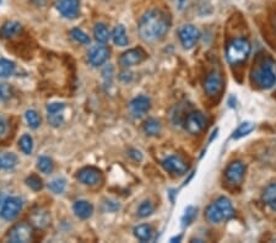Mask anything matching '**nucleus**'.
<instances>
[{"label":"nucleus","instance_id":"nucleus-5","mask_svg":"<svg viewBox=\"0 0 276 243\" xmlns=\"http://www.w3.org/2000/svg\"><path fill=\"white\" fill-rule=\"evenodd\" d=\"M22 206H24V203H22V200L19 196H10V198L5 199L1 214L0 215H1V217L4 220L12 221V220L16 219L19 216V214L21 213Z\"/></svg>","mask_w":276,"mask_h":243},{"label":"nucleus","instance_id":"nucleus-45","mask_svg":"<svg viewBox=\"0 0 276 243\" xmlns=\"http://www.w3.org/2000/svg\"><path fill=\"white\" fill-rule=\"evenodd\" d=\"M1 2H2V0H0V4H1Z\"/></svg>","mask_w":276,"mask_h":243},{"label":"nucleus","instance_id":"nucleus-23","mask_svg":"<svg viewBox=\"0 0 276 243\" xmlns=\"http://www.w3.org/2000/svg\"><path fill=\"white\" fill-rule=\"evenodd\" d=\"M142 129H144L145 134L149 135V137H156V135L160 134L161 124L157 119L149 118L142 125Z\"/></svg>","mask_w":276,"mask_h":243},{"label":"nucleus","instance_id":"nucleus-40","mask_svg":"<svg viewBox=\"0 0 276 243\" xmlns=\"http://www.w3.org/2000/svg\"><path fill=\"white\" fill-rule=\"evenodd\" d=\"M7 132V123L4 119V117L0 116V138L4 137Z\"/></svg>","mask_w":276,"mask_h":243},{"label":"nucleus","instance_id":"nucleus-37","mask_svg":"<svg viewBox=\"0 0 276 243\" xmlns=\"http://www.w3.org/2000/svg\"><path fill=\"white\" fill-rule=\"evenodd\" d=\"M195 216H196V210L193 208V206H189V208H186L185 214H184V216L182 219L184 226H188L190 222H193L194 217H195Z\"/></svg>","mask_w":276,"mask_h":243},{"label":"nucleus","instance_id":"nucleus-11","mask_svg":"<svg viewBox=\"0 0 276 243\" xmlns=\"http://www.w3.org/2000/svg\"><path fill=\"white\" fill-rule=\"evenodd\" d=\"M145 58H146V54H145V52L141 48H133V49L123 53L121 58H119V63L125 68H130V66L140 64Z\"/></svg>","mask_w":276,"mask_h":243},{"label":"nucleus","instance_id":"nucleus-19","mask_svg":"<svg viewBox=\"0 0 276 243\" xmlns=\"http://www.w3.org/2000/svg\"><path fill=\"white\" fill-rule=\"evenodd\" d=\"M19 163V157L12 152H0V171L15 168Z\"/></svg>","mask_w":276,"mask_h":243},{"label":"nucleus","instance_id":"nucleus-39","mask_svg":"<svg viewBox=\"0 0 276 243\" xmlns=\"http://www.w3.org/2000/svg\"><path fill=\"white\" fill-rule=\"evenodd\" d=\"M64 111V104L63 103H50L47 106V112L48 114H55V113H63Z\"/></svg>","mask_w":276,"mask_h":243},{"label":"nucleus","instance_id":"nucleus-1","mask_svg":"<svg viewBox=\"0 0 276 243\" xmlns=\"http://www.w3.org/2000/svg\"><path fill=\"white\" fill-rule=\"evenodd\" d=\"M171 20L166 12L160 9L147 10L139 21V35L145 42H156L162 40L168 32Z\"/></svg>","mask_w":276,"mask_h":243},{"label":"nucleus","instance_id":"nucleus-26","mask_svg":"<svg viewBox=\"0 0 276 243\" xmlns=\"http://www.w3.org/2000/svg\"><path fill=\"white\" fill-rule=\"evenodd\" d=\"M15 63L9 59H0V78H9L15 73Z\"/></svg>","mask_w":276,"mask_h":243},{"label":"nucleus","instance_id":"nucleus-34","mask_svg":"<svg viewBox=\"0 0 276 243\" xmlns=\"http://www.w3.org/2000/svg\"><path fill=\"white\" fill-rule=\"evenodd\" d=\"M26 184L30 187L31 189H32V191H35V192L41 191V189L43 188L42 180H41V178L36 175H31L30 177H27Z\"/></svg>","mask_w":276,"mask_h":243},{"label":"nucleus","instance_id":"nucleus-2","mask_svg":"<svg viewBox=\"0 0 276 243\" xmlns=\"http://www.w3.org/2000/svg\"><path fill=\"white\" fill-rule=\"evenodd\" d=\"M250 45L245 38H234L226 47L227 61L232 65L242 63L250 54Z\"/></svg>","mask_w":276,"mask_h":243},{"label":"nucleus","instance_id":"nucleus-28","mask_svg":"<svg viewBox=\"0 0 276 243\" xmlns=\"http://www.w3.org/2000/svg\"><path fill=\"white\" fill-rule=\"evenodd\" d=\"M263 201L268 205H273L276 203V183H272L263 192Z\"/></svg>","mask_w":276,"mask_h":243},{"label":"nucleus","instance_id":"nucleus-4","mask_svg":"<svg viewBox=\"0 0 276 243\" xmlns=\"http://www.w3.org/2000/svg\"><path fill=\"white\" fill-rule=\"evenodd\" d=\"M33 237L32 226L27 222H20L15 225L7 234L6 240L12 243H26L30 242Z\"/></svg>","mask_w":276,"mask_h":243},{"label":"nucleus","instance_id":"nucleus-17","mask_svg":"<svg viewBox=\"0 0 276 243\" xmlns=\"http://www.w3.org/2000/svg\"><path fill=\"white\" fill-rule=\"evenodd\" d=\"M22 26L20 22L17 21H7L5 22L4 25L0 29V36L1 38H5V40H9V38L15 37V36L19 35L21 32Z\"/></svg>","mask_w":276,"mask_h":243},{"label":"nucleus","instance_id":"nucleus-41","mask_svg":"<svg viewBox=\"0 0 276 243\" xmlns=\"http://www.w3.org/2000/svg\"><path fill=\"white\" fill-rule=\"evenodd\" d=\"M104 208H106V210H108V211H116L119 209V204L109 200V201H106V203H104Z\"/></svg>","mask_w":276,"mask_h":243},{"label":"nucleus","instance_id":"nucleus-16","mask_svg":"<svg viewBox=\"0 0 276 243\" xmlns=\"http://www.w3.org/2000/svg\"><path fill=\"white\" fill-rule=\"evenodd\" d=\"M30 219L33 226H36L37 229H45V227H47L49 225L50 215L47 210L38 209V210L33 211Z\"/></svg>","mask_w":276,"mask_h":243},{"label":"nucleus","instance_id":"nucleus-27","mask_svg":"<svg viewBox=\"0 0 276 243\" xmlns=\"http://www.w3.org/2000/svg\"><path fill=\"white\" fill-rule=\"evenodd\" d=\"M37 167L45 175H49V173H52L54 165H53L52 158L47 157V156H41L37 160Z\"/></svg>","mask_w":276,"mask_h":243},{"label":"nucleus","instance_id":"nucleus-18","mask_svg":"<svg viewBox=\"0 0 276 243\" xmlns=\"http://www.w3.org/2000/svg\"><path fill=\"white\" fill-rule=\"evenodd\" d=\"M73 210L76 216L83 220H86L89 219V217H91L92 213H93V206L86 200H79L74 204Z\"/></svg>","mask_w":276,"mask_h":243},{"label":"nucleus","instance_id":"nucleus-3","mask_svg":"<svg viewBox=\"0 0 276 243\" xmlns=\"http://www.w3.org/2000/svg\"><path fill=\"white\" fill-rule=\"evenodd\" d=\"M255 83L262 89H272L276 83L274 66L272 63H263L255 73Z\"/></svg>","mask_w":276,"mask_h":243},{"label":"nucleus","instance_id":"nucleus-12","mask_svg":"<svg viewBox=\"0 0 276 243\" xmlns=\"http://www.w3.org/2000/svg\"><path fill=\"white\" fill-rule=\"evenodd\" d=\"M199 30L196 29L195 26L193 25H186V26H183L182 29L180 30V40L182 42L183 47L185 49H190L195 46L196 41L199 40Z\"/></svg>","mask_w":276,"mask_h":243},{"label":"nucleus","instance_id":"nucleus-25","mask_svg":"<svg viewBox=\"0 0 276 243\" xmlns=\"http://www.w3.org/2000/svg\"><path fill=\"white\" fill-rule=\"evenodd\" d=\"M93 35L97 42L107 43L109 40V31L104 24H97L93 29Z\"/></svg>","mask_w":276,"mask_h":243},{"label":"nucleus","instance_id":"nucleus-35","mask_svg":"<svg viewBox=\"0 0 276 243\" xmlns=\"http://www.w3.org/2000/svg\"><path fill=\"white\" fill-rule=\"evenodd\" d=\"M153 213V205L150 201H142L138 208V215L139 217H147Z\"/></svg>","mask_w":276,"mask_h":243},{"label":"nucleus","instance_id":"nucleus-43","mask_svg":"<svg viewBox=\"0 0 276 243\" xmlns=\"http://www.w3.org/2000/svg\"><path fill=\"white\" fill-rule=\"evenodd\" d=\"M4 201H5L4 196H2V195H0V214H1V210H2V205H4Z\"/></svg>","mask_w":276,"mask_h":243},{"label":"nucleus","instance_id":"nucleus-29","mask_svg":"<svg viewBox=\"0 0 276 243\" xmlns=\"http://www.w3.org/2000/svg\"><path fill=\"white\" fill-rule=\"evenodd\" d=\"M254 128H255L254 123H252V122L242 123V124L237 128L236 132L233 133L232 138H233V139H241V138H243V137H245V135L249 134L250 132H253Z\"/></svg>","mask_w":276,"mask_h":243},{"label":"nucleus","instance_id":"nucleus-44","mask_svg":"<svg viewBox=\"0 0 276 243\" xmlns=\"http://www.w3.org/2000/svg\"><path fill=\"white\" fill-rule=\"evenodd\" d=\"M181 239H182V237H181V236H178V237H175V239H172V240H171V242H175V241H181Z\"/></svg>","mask_w":276,"mask_h":243},{"label":"nucleus","instance_id":"nucleus-13","mask_svg":"<svg viewBox=\"0 0 276 243\" xmlns=\"http://www.w3.org/2000/svg\"><path fill=\"white\" fill-rule=\"evenodd\" d=\"M78 180L86 186H96L102 181V173L96 167H84L78 172Z\"/></svg>","mask_w":276,"mask_h":243},{"label":"nucleus","instance_id":"nucleus-33","mask_svg":"<svg viewBox=\"0 0 276 243\" xmlns=\"http://www.w3.org/2000/svg\"><path fill=\"white\" fill-rule=\"evenodd\" d=\"M70 36L73 37V40H75L76 42L81 43V45H90L91 40L84 31L80 29H73L70 32Z\"/></svg>","mask_w":276,"mask_h":243},{"label":"nucleus","instance_id":"nucleus-9","mask_svg":"<svg viewBox=\"0 0 276 243\" xmlns=\"http://www.w3.org/2000/svg\"><path fill=\"white\" fill-rule=\"evenodd\" d=\"M204 89L209 96H217L224 89V79H222L221 74L219 71H213L209 74L205 83H204Z\"/></svg>","mask_w":276,"mask_h":243},{"label":"nucleus","instance_id":"nucleus-20","mask_svg":"<svg viewBox=\"0 0 276 243\" xmlns=\"http://www.w3.org/2000/svg\"><path fill=\"white\" fill-rule=\"evenodd\" d=\"M215 204L217 205V208L220 209L221 214L224 215L225 220H230L234 216V209L232 206V203L230 199H227L226 196H221L215 201Z\"/></svg>","mask_w":276,"mask_h":243},{"label":"nucleus","instance_id":"nucleus-38","mask_svg":"<svg viewBox=\"0 0 276 243\" xmlns=\"http://www.w3.org/2000/svg\"><path fill=\"white\" fill-rule=\"evenodd\" d=\"M64 117L63 113H55V114H48V122L53 125V127H59L63 123Z\"/></svg>","mask_w":276,"mask_h":243},{"label":"nucleus","instance_id":"nucleus-10","mask_svg":"<svg viewBox=\"0 0 276 243\" xmlns=\"http://www.w3.org/2000/svg\"><path fill=\"white\" fill-rule=\"evenodd\" d=\"M244 173H245V166L243 162L241 161H233L229 165V167L226 168V175L227 181H229L231 184H239L242 183L244 178Z\"/></svg>","mask_w":276,"mask_h":243},{"label":"nucleus","instance_id":"nucleus-42","mask_svg":"<svg viewBox=\"0 0 276 243\" xmlns=\"http://www.w3.org/2000/svg\"><path fill=\"white\" fill-rule=\"evenodd\" d=\"M129 156H130V157H132V158H134L135 161H141V158H142L141 152L138 151V150H130Z\"/></svg>","mask_w":276,"mask_h":243},{"label":"nucleus","instance_id":"nucleus-30","mask_svg":"<svg viewBox=\"0 0 276 243\" xmlns=\"http://www.w3.org/2000/svg\"><path fill=\"white\" fill-rule=\"evenodd\" d=\"M19 146L25 155H31L33 151V139L30 134H24L19 142Z\"/></svg>","mask_w":276,"mask_h":243},{"label":"nucleus","instance_id":"nucleus-36","mask_svg":"<svg viewBox=\"0 0 276 243\" xmlns=\"http://www.w3.org/2000/svg\"><path fill=\"white\" fill-rule=\"evenodd\" d=\"M12 89L7 84H0V102H5L11 97Z\"/></svg>","mask_w":276,"mask_h":243},{"label":"nucleus","instance_id":"nucleus-14","mask_svg":"<svg viewBox=\"0 0 276 243\" xmlns=\"http://www.w3.org/2000/svg\"><path fill=\"white\" fill-rule=\"evenodd\" d=\"M129 107L132 113L134 114L135 117H138V118H140V117L145 116V114L150 111L151 101H150V98L147 96L141 95V96L135 97V98L130 102Z\"/></svg>","mask_w":276,"mask_h":243},{"label":"nucleus","instance_id":"nucleus-31","mask_svg":"<svg viewBox=\"0 0 276 243\" xmlns=\"http://www.w3.org/2000/svg\"><path fill=\"white\" fill-rule=\"evenodd\" d=\"M25 118H26L29 127L32 128V129H37L41 125V117L35 109H29V111L26 112V114H25Z\"/></svg>","mask_w":276,"mask_h":243},{"label":"nucleus","instance_id":"nucleus-32","mask_svg":"<svg viewBox=\"0 0 276 243\" xmlns=\"http://www.w3.org/2000/svg\"><path fill=\"white\" fill-rule=\"evenodd\" d=\"M66 188V181L64 178H55L48 184V189L54 194L64 193Z\"/></svg>","mask_w":276,"mask_h":243},{"label":"nucleus","instance_id":"nucleus-6","mask_svg":"<svg viewBox=\"0 0 276 243\" xmlns=\"http://www.w3.org/2000/svg\"><path fill=\"white\" fill-rule=\"evenodd\" d=\"M162 167L175 176H183L188 171V163L180 156H168L162 161Z\"/></svg>","mask_w":276,"mask_h":243},{"label":"nucleus","instance_id":"nucleus-7","mask_svg":"<svg viewBox=\"0 0 276 243\" xmlns=\"http://www.w3.org/2000/svg\"><path fill=\"white\" fill-rule=\"evenodd\" d=\"M206 127V118L201 112H191L185 118V129L190 134H199Z\"/></svg>","mask_w":276,"mask_h":243},{"label":"nucleus","instance_id":"nucleus-22","mask_svg":"<svg viewBox=\"0 0 276 243\" xmlns=\"http://www.w3.org/2000/svg\"><path fill=\"white\" fill-rule=\"evenodd\" d=\"M134 235L139 241L141 242H147L151 240L152 237V229L150 225L147 224H142L139 225L134 229Z\"/></svg>","mask_w":276,"mask_h":243},{"label":"nucleus","instance_id":"nucleus-21","mask_svg":"<svg viewBox=\"0 0 276 243\" xmlns=\"http://www.w3.org/2000/svg\"><path fill=\"white\" fill-rule=\"evenodd\" d=\"M112 38H113L114 45L118 46V47H125L129 43L127 31H125V27L123 25H117L114 27L113 32H112Z\"/></svg>","mask_w":276,"mask_h":243},{"label":"nucleus","instance_id":"nucleus-15","mask_svg":"<svg viewBox=\"0 0 276 243\" xmlns=\"http://www.w3.org/2000/svg\"><path fill=\"white\" fill-rule=\"evenodd\" d=\"M109 58V49L104 46H94L89 50L88 59L92 66H99Z\"/></svg>","mask_w":276,"mask_h":243},{"label":"nucleus","instance_id":"nucleus-8","mask_svg":"<svg viewBox=\"0 0 276 243\" xmlns=\"http://www.w3.org/2000/svg\"><path fill=\"white\" fill-rule=\"evenodd\" d=\"M55 9L65 19H75L80 10L79 0H59L55 2Z\"/></svg>","mask_w":276,"mask_h":243},{"label":"nucleus","instance_id":"nucleus-24","mask_svg":"<svg viewBox=\"0 0 276 243\" xmlns=\"http://www.w3.org/2000/svg\"><path fill=\"white\" fill-rule=\"evenodd\" d=\"M205 215L211 224H219V222H221L222 220H225L224 215L221 214V211H220V209L217 208V205L215 203L210 204V205L208 206Z\"/></svg>","mask_w":276,"mask_h":243}]
</instances>
